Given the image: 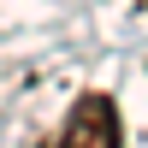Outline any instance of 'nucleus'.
<instances>
[{"label": "nucleus", "mask_w": 148, "mask_h": 148, "mask_svg": "<svg viewBox=\"0 0 148 148\" xmlns=\"http://www.w3.org/2000/svg\"><path fill=\"white\" fill-rule=\"evenodd\" d=\"M53 148H119V107H113V95H101V89L77 95L65 125H59V136H53Z\"/></svg>", "instance_id": "obj_1"}]
</instances>
